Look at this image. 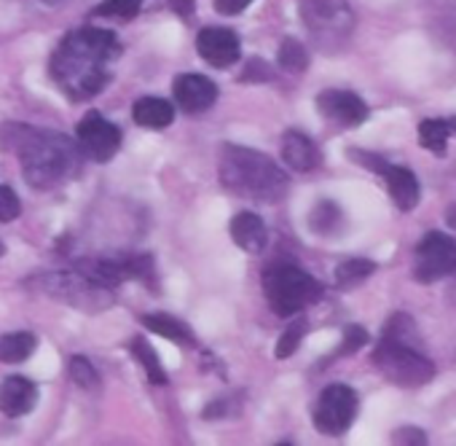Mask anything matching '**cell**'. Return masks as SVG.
<instances>
[{
	"instance_id": "f1b7e54d",
	"label": "cell",
	"mask_w": 456,
	"mask_h": 446,
	"mask_svg": "<svg viewBox=\"0 0 456 446\" xmlns=\"http://www.w3.org/2000/svg\"><path fill=\"white\" fill-rule=\"evenodd\" d=\"M368 344V331L362 326H346L344 328V342L333 350V355L325 360V363H333L338 358H346V355H354L357 350H362Z\"/></svg>"
},
{
	"instance_id": "ac0fdd59",
	"label": "cell",
	"mask_w": 456,
	"mask_h": 446,
	"mask_svg": "<svg viewBox=\"0 0 456 446\" xmlns=\"http://www.w3.org/2000/svg\"><path fill=\"white\" fill-rule=\"evenodd\" d=\"M132 116L145 129H164L175 121V105L164 97H140L132 108Z\"/></svg>"
},
{
	"instance_id": "9a60e30c",
	"label": "cell",
	"mask_w": 456,
	"mask_h": 446,
	"mask_svg": "<svg viewBox=\"0 0 456 446\" xmlns=\"http://www.w3.org/2000/svg\"><path fill=\"white\" fill-rule=\"evenodd\" d=\"M38 403V387L36 382L25 376H9L0 382V411L6 417H25Z\"/></svg>"
},
{
	"instance_id": "4316f807",
	"label": "cell",
	"mask_w": 456,
	"mask_h": 446,
	"mask_svg": "<svg viewBox=\"0 0 456 446\" xmlns=\"http://www.w3.org/2000/svg\"><path fill=\"white\" fill-rule=\"evenodd\" d=\"M140 14V0H105L94 9V17H108V20H121L129 22Z\"/></svg>"
},
{
	"instance_id": "ba28073f",
	"label": "cell",
	"mask_w": 456,
	"mask_h": 446,
	"mask_svg": "<svg viewBox=\"0 0 456 446\" xmlns=\"http://www.w3.org/2000/svg\"><path fill=\"white\" fill-rule=\"evenodd\" d=\"M453 275H456V240L443 232L424 235L413 251L416 283L432 285V283L453 277Z\"/></svg>"
},
{
	"instance_id": "30bf717a",
	"label": "cell",
	"mask_w": 456,
	"mask_h": 446,
	"mask_svg": "<svg viewBox=\"0 0 456 446\" xmlns=\"http://www.w3.org/2000/svg\"><path fill=\"white\" fill-rule=\"evenodd\" d=\"M76 140L81 143L84 153L92 161L105 164L121 148V129L113 121H108L100 111H89L76 127Z\"/></svg>"
},
{
	"instance_id": "ffe728a7",
	"label": "cell",
	"mask_w": 456,
	"mask_h": 446,
	"mask_svg": "<svg viewBox=\"0 0 456 446\" xmlns=\"http://www.w3.org/2000/svg\"><path fill=\"white\" fill-rule=\"evenodd\" d=\"M140 323H142L148 331H153V334H159V336H164V339H169V342H175V344H180V347H196V339H193L191 328H188L183 320L172 318V315L153 312V315H142Z\"/></svg>"
},
{
	"instance_id": "2e32d148",
	"label": "cell",
	"mask_w": 456,
	"mask_h": 446,
	"mask_svg": "<svg viewBox=\"0 0 456 446\" xmlns=\"http://www.w3.org/2000/svg\"><path fill=\"white\" fill-rule=\"evenodd\" d=\"M228 232H232V240L250 256H258L266 251L269 245V232H266V223L264 218H258L256 212H240L232 218V227H228Z\"/></svg>"
},
{
	"instance_id": "4dcf8cb0",
	"label": "cell",
	"mask_w": 456,
	"mask_h": 446,
	"mask_svg": "<svg viewBox=\"0 0 456 446\" xmlns=\"http://www.w3.org/2000/svg\"><path fill=\"white\" fill-rule=\"evenodd\" d=\"M242 81H248V84H266V81H272L274 78V73H272V68H269V62H264V60H250L248 65H245V73L240 76Z\"/></svg>"
},
{
	"instance_id": "277c9868",
	"label": "cell",
	"mask_w": 456,
	"mask_h": 446,
	"mask_svg": "<svg viewBox=\"0 0 456 446\" xmlns=\"http://www.w3.org/2000/svg\"><path fill=\"white\" fill-rule=\"evenodd\" d=\"M217 175L232 194L266 204L280 202L290 188L288 172L272 156L234 143L220 145Z\"/></svg>"
},
{
	"instance_id": "4fadbf2b",
	"label": "cell",
	"mask_w": 456,
	"mask_h": 446,
	"mask_svg": "<svg viewBox=\"0 0 456 446\" xmlns=\"http://www.w3.org/2000/svg\"><path fill=\"white\" fill-rule=\"evenodd\" d=\"M172 95L180 111L185 113H204L217 100V84L201 73H183L172 81Z\"/></svg>"
},
{
	"instance_id": "1f68e13d",
	"label": "cell",
	"mask_w": 456,
	"mask_h": 446,
	"mask_svg": "<svg viewBox=\"0 0 456 446\" xmlns=\"http://www.w3.org/2000/svg\"><path fill=\"white\" fill-rule=\"evenodd\" d=\"M253 0H215V12L223 14V17H237L242 14Z\"/></svg>"
},
{
	"instance_id": "83f0119b",
	"label": "cell",
	"mask_w": 456,
	"mask_h": 446,
	"mask_svg": "<svg viewBox=\"0 0 456 446\" xmlns=\"http://www.w3.org/2000/svg\"><path fill=\"white\" fill-rule=\"evenodd\" d=\"M68 371H70V379H73L78 387H84V390H100V374H97V368L89 363V358H84V355L70 358Z\"/></svg>"
},
{
	"instance_id": "3957f363",
	"label": "cell",
	"mask_w": 456,
	"mask_h": 446,
	"mask_svg": "<svg viewBox=\"0 0 456 446\" xmlns=\"http://www.w3.org/2000/svg\"><path fill=\"white\" fill-rule=\"evenodd\" d=\"M373 366L379 374L397 387H424L435 379V363L424 355L416 323L405 312H395L373 350Z\"/></svg>"
},
{
	"instance_id": "5bb4252c",
	"label": "cell",
	"mask_w": 456,
	"mask_h": 446,
	"mask_svg": "<svg viewBox=\"0 0 456 446\" xmlns=\"http://www.w3.org/2000/svg\"><path fill=\"white\" fill-rule=\"evenodd\" d=\"M387 183V191L392 196V202L397 204V210L403 212H411L416 204H419V196H421V188H419V180L416 175L408 169V167H400V164H392L387 161L379 172Z\"/></svg>"
},
{
	"instance_id": "d6986e66",
	"label": "cell",
	"mask_w": 456,
	"mask_h": 446,
	"mask_svg": "<svg viewBox=\"0 0 456 446\" xmlns=\"http://www.w3.org/2000/svg\"><path fill=\"white\" fill-rule=\"evenodd\" d=\"M456 137V116H445V119H424L419 124V143L424 151L443 156L448 148V140Z\"/></svg>"
},
{
	"instance_id": "7402d4cb",
	"label": "cell",
	"mask_w": 456,
	"mask_h": 446,
	"mask_svg": "<svg viewBox=\"0 0 456 446\" xmlns=\"http://www.w3.org/2000/svg\"><path fill=\"white\" fill-rule=\"evenodd\" d=\"M38 347V336L30 331H14L0 336V363H25Z\"/></svg>"
},
{
	"instance_id": "836d02e7",
	"label": "cell",
	"mask_w": 456,
	"mask_h": 446,
	"mask_svg": "<svg viewBox=\"0 0 456 446\" xmlns=\"http://www.w3.org/2000/svg\"><path fill=\"white\" fill-rule=\"evenodd\" d=\"M193 4H196V0H169L172 12H177L180 17H188V14H191V9H193Z\"/></svg>"
},
{
	"instance_id": "484cf974",
	"label": "cell",
	"mask_w": 456,
	"mask_h": 446,
	"mask_svg": "<svg viewBox=\"0 0 456 446\" xmlns=\"http://www.w3.org/2000/svg\"><path fill=\"white\" fill-rule=\"evenodd\" d=\"M304 336H306V320L298 318V320H293V323L282 331V336H280V342H277V347H274V358H277V360H288V358L298 350V344L304 342Z\"/></svg>"
},
{
	"instance_id": "6da1fadb",
	"label": "cell",
	"mask_w": 456,
	"mask_h": 446,
	"mask_svg": "<svg viewBox=\"0 0 456 446\" xmlns=\"http://www.w3.org/2000/svg\"><path fill=\"white\" fill-rule=\"evenodd\" d=\"M121 57V44L113 30L76 28L52 54V81L73 100L100 95L110 81V62Z\"/></svg>"
},
{
	"instance_id": "e0dca14e",
	"label": "cell",
	"mask_w": 456,
	"mask_h": 446,
	"mask_svg": "<svg viewBox=\"0 0 456 446\" xmlns=\"http://www.w3.org/2000/svg\"><path fill=\"white\" fill-rule=\"evenodd\" d=\"M282 161L296 172H312L320 167V151L309 135L290 129L282 135Z\"/></svg>"
},
{
	"instance_id": "8d00e7d4",
	"label": "cell",
	"mask_w": 456,
	"mask_h": 446,
	"mask_svg": "<svg viewBox=\"0 0 456 446\" xmlns=\"http://www.w3.org/2000/svg\"><path fill=\"white\" fill-rule=\"evenodd\" d=\"M41 4H46V6H54V4H60V0H41Z\"/></svg>"
},
{
	"instance_id": "5b68a950",
	"label": "cell",
	"mask_w": 456,
	"mask_h": 446,
	"mask_svg": "<svg viewBox=\"0 0 456 446\" xmlns=\"http://www.w3.org/2000/svg\"><path fill=\"white\" fill-rule=\"evenodd\" d=\"M264 293L280 318H293L317 304L325 293L322 283L290 261H277L264 269Z\"/></svg>"
},
{
	"instance_id": "e575fe53",
	"label": "cell",
	"mask_w": 456,
	"mask_h": 446,
	"mask_svg": "<svg viewBox=\"0 0 456 446\" xmlns=\"http://www.w3.org/2000/svg\"><path fill=\"white\" fill-rule=\"evenodd\" d=\"M445 218H448V227H456V204L448 207V215Z\"/></svg>"
},
{
	"instance_id": "44dd1931",
	"label": "cell",
	"mask_w": 456,
	"mask_h": 446,
	"mask_svg": "<svg viewBox=\"0 0 456 446\" xmlns=\"http://www.w3.org/2000/svg\"><path fill=\"white\" fill-rule=\"evenodd\" d=\"M309 229L320 237L338 235L344 229V210L330 199H320L309 212Z\"/></svg>"
},
{
	"instance_id": "7a4b0ae2",
	"label": "cell",
	"mask_w": 456,
	"mask_h": 446,
	"mask_svg": "<svg viewBox=\"0 0 456 446\" xmlns=\"http://www.w3.org/2000/svg\"><path fill=\"white\" fill-rule=\"evenodd\" d=\"M0 148L20 156L22 175L33 188H54L81 172L84 148L78 140L28 124L0 127Z\"/></svg>"
},
{
	"instance_id": "8992f818",
	"label": "cell",
	"mask_w": 456,
	"mask_h": 446,
	"mask_svg": "<svg viewBox=\"0 0 456 446\" xmlns=\"http://www.w3.org/2000/svg\"><path fill=\"white\" fill-rule=\"evenodd\" d=\"M298 14L312 41L325 52H338L354 28L349 0H298Z\"/></svg>"
},
{
	"instance_id": "d6a6232c",
	"label": "cell",
	"mask_w": 456,
	"mask_h": 446,
	"mask_svg": "<svg viewBox=\"0 0 456 446\" xmlns=\"http://www.w3.org/2000/svg\"><path fill=\"white\" fill-rule=\"evenodd\" d=\"M392 443H427V433L419 427H400L392 433Z\"/></svg>"
},
{
	"instance_id": "7c38bea8",
	"label": "cell",
	"mask_w": 456,
	"mask_h": 446,
	"mask_svg": "<svg viewBox=\"0 0 456 446\" xmlns=\"http://www.w3.org/2000/svg\"><path fill=\"white\" fill-rule=\"evenodd\" d=\"M196 49L201 60L212 68H232L240 62L242 44L232 28H204L196 36Z\"/></svg>"
},
{
	"instance_id": "f546056e",
	"label": "cell",
	"mask_w": 456,
	"mask_h": 446,
	"mask_svg": "<svg viewBox=\"0 0 456 446\" xmlns=\"http://www.w3.org/2000/svg\"><path fill=\"white\" fill-rule=\"evenodd\" d=\"M22 215V202L14 188L0 186V223H12Z\"/></svg>"
},
{
	"instance_id": "9c48e42d",
	"label": "cell",
	"mask_w": 456,
	"mask_h": 446,
	"mask_svg": "<svg viewBox=\"0 0 456 446\" xmlns=\"http://www.w3.org/2000/svg\"><path fill=\"white\" fill-rule=\"evenodd\" d=\"M357 411H360V398L352 387L346 384H330L320 392L317 398V406H314V427L322 433V435H344L354 419H357Z\"/></svg>"
},
{
	"instance_id": "8fae6325",
	"label": "cell",
	"mask_w": 456,
	"mask_h": 446,
	"mask_svg": "<svg viewBox=\"0 0 456 446\" xmlns=\"http://www.w3.org/2000/svg\"><path fill=\"white\" fill-rule=\"evenodd\" d=\"M317 111L322 119L336 121L338 127H360L368 119V105L360 95L346 89H325L317 95Z\"/></svg>"
},
{
	"instance_id": "52a82bcc",
	"label": "cell",
	"mask_w": 456,
	"mask_h": 446,
	"mask_svg": "<svg viewBox=\"0 0 456 446\" xmlns=\"http://www.w3.org/2000/svg\"><path fill=\"white\" fill-rule=\"evenodd\" d=\"M33 285L57 299V301H65L81 312H102L108 310L116 299H113V288H105L94 280H89L86 275H81L76 267L73 269H65V272H49V275H41L33 280Z\"/></svg>"
},
{
	"instance_id": "d4e9b609",
	"label": "cell",
	"mask_w": 456,
	"mask_h": 446,
	"mask_svg": "<svg viewBox=\"0 0 456 446\" xmlns=\"http://www.w3.org/2000/svg\"><path fill=\"white\" fill-rule=\"evenodd\" d=\"M280 68L288 70V73H304L309 68V52L301 41L296 38H285L280 44Z\"/></svg>"
},
{
	"instance_id": "603a6c76",
	"label": "cell",
	"mask_w": 456,
	"mask_h": 446,
	"mask_svg": "<svg viewBox=\"0 0 456 446\" xmlns=\"http://www.w3.org/2000/svg\"><path fill=\"white\" fill-rule=\"evenodd\" d=\"M129 350H132V355L137 358V363L145 368V376H148V382H151V384H167V382H169V376H167V371H164V366H161L159 355L153 352V347H151L142 336L132 339Z\"/></svg>"
},
{
	"instance_id": "74e56055",
	"label": "cell",
	"mask_w": 456,
	"mask_h": 446,
	"mask_svg": "<svg viewBox=\"0 0 456 446\" xmlns=\"http://www.w3.org/2000/svg\"><path fill=\"white\" fill-rule=\"evenodd\" d=\"M4 253H6V248H4V243H0V259H4Z\"/></svg>"
},
{
	"instance_id": "cb8c5ba5",
	"label": "cell",
	"mask_w": 456,
	"mask_h": 446,
	"mask_svg": "<svg viewBox=\"0 0 456 446\" xmlns=\"http://www.w3.org/2000/svg\"><path fill=\"white\" fill-rule=\"evenodd\" d=\"M373 272H376V264H373V261L349 259V261H344V264L336 269V285L344 288V291H352V288L362 285Z\"/></svg>"
},
{
	"instance_id": "d590c367",
	"label": "cell",
	"mask_w": 456,
	"mask_h": 446,
	"mask_svg": "<svg viewBox=\"0 0 456 446\" xmlns=\"http://www.w3.org/2000/svg\"><path fill=\"white\" fill-rule=\"evenodd\" d=\"M448 299H451V304L456 307V275H453V285H451V291H448Z\"/></svg>"
}]
</instances>
